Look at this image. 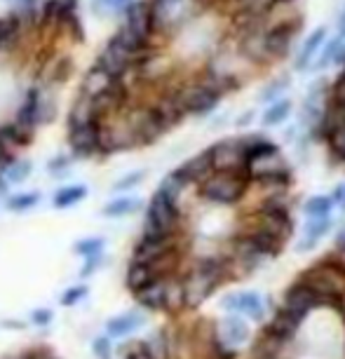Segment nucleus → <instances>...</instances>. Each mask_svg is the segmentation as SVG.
Segmentation results:
<instances>
[{"label":"nucleus","instance_id":"nucleus-18","mask_svg":"<svg viewBox=\"0 0 345 359\" xmlns=\"http://www.w3.org/2000/svg\"><path fill=\"white\" fill-rule=\"evenodd\" d=\"M134 298H137V303L144 310H153V313L167 310V277L155 280L153 284H148L146 289L137 291Z\"/></svg>","mask_w":345,"mask_h":359},{"label":"nucleus","instance_id":"nucleus-1","mask_svg":"<svg viewBox=\"0 0 345 359\" xmlns=\"http://www.w3.org/2000/svg\"><path fill=\"white\" fill-rule=\"evenodd\" d=\"M230 261L223 259H202L198 266L193 268V273L186 277L184 282V298L186 308H198L214 294L216 287H221L223 282L230 280Z\"/></svg>","mask_w":345,"mask_h":359},{"label":"nucleus","instance_id":"nucleus-8","mask_svg":"<svg viewBox=\"0 0 345 359\" xmlns=\"http://www.w3.org/2000/svg\"><path fill=\"white\" fill-rule=\"evenodd\" d=\"M207 151H209V158H212L214 172H226V174H242V176H247V172H245L247 158H245V151H242V146H240V139L216 141V144L209 146Z\"/></svg>","mask_w":345,"mask_h":359},{"label":"nucleus","instance_id":"nucleus-37","mask_svg":"<svg viewBox=\"0 0 345 359\" xmlns=\"http://www.w3.org/2000/svg\"><path fill=\"white\" fill-rule=\"evenodd\" d=\"M104 247H106V240L104 237H85V240H78L73 252L80 254V256H97V254H104Z\"/></svg>","mask_w":345,"mask_h":359},{"label":"nucleus","instance_id":"nucleus-14","mask_svg":"<svg viewBox=\"0 0 345 359\" xmlns=\"http://www.w3.org/2000/svg\"><path fill=\"white\" fill-rule=\"evenodd\" d=\"M303 320H306V317L296 315V313H292V310H287V308L280 306V308H277V313L273 315V320L266 324V329H263V331L287 343L289 338H294L296 334H299Z\"/></svg>","mask_w":345,"mask_h":359},{"label":"nucleus","instance_id":"nucleus-47","mask_svg":"<svg viewBox=\"0 0 345 359\" xmlns=\"http://www.w3.org/2000/svg\"><path fill=\"white\" fill-rule=\"evenodd\" d=\"M327 259H329L331 263H334V266L345 275V245H338V247H336V252L331 254V256H327Z\"/></svg>","mask_w":345,"mask_h":359},{"label":"nucleus","instance_id":"nucleus-25","mask_svg":"<svg viewBox=\"0 0 345 359\" xmlns=\"http://www.w3.org/2000/svg\"><path fill=\"white\" fill-rule=\"evenodd\" d=\"M144 322V317L139 313H125V315H118V317H111L106 322V334L108 338H125L130 336L132 331H137Z\"/></svg>","mask_w":345,"mask_h":359},{"label":"nucleus","instance_id":"nucleus-17","mask_svg":"<svg viewBox=\"0 0 345 359\" xmlns=\"http://www.w3.org/2000/svg\"><path fill=\"white\" fill-rule=\"evenodd\" d=\"M216 338H219L223 345H228V348H238L240 343L249 341V327L242 317L230 315L223 322H219V327H216Z\"/></svg>","mask_w":345,"mask_h":359},{"label":"nucleus","instance_id":"nucleus-42","mask_svg":"<svg viewBox=\"0 0 345 359\" xmlns=\"http://www.w3.org/2000/svg\"><path fill=\"white\" fill-rule=\"evenodd\" d=\"M90 294V289L85 287V284H78V287H71V289H66L64 291V296H62V306L66 308H73V306H78L83 298Z\"/></svg>","mask_w":345,"mask_h":359},{"label":"nucleus","instance_id":"nucleus-11","mask_svg":"<svg viewBox=\"0 0 345 359\" xmlns=\"http://www.w3.org/2000/svg\"><path fill=\"white\" fill-rule=\"evenodd\" d=\"M247 226L266 230L268 235L277 237L280 242H287L294 235V221L289 212H261V209H256L249 214Z\"/></svg>","mask_w":345,"mask_h":359},{"label":"nucleus","instance_id":"nucleus-57","mask_svg":"<svg viewBox=\"0 0 345 359\" xmlns=\"http://www.w3.org/2000/svg\"><path fill=\"white\" fill-rule=\"evenodd\" d=\"M205 3H207V0H205Z\"/></svg>","mask_w":345,"mask_h":359},{"label":"nucleus","instance_id":"nucleus-29","mask_svg":"<svg viewBox=\"0 0 345 359\" xmlns=\"http://www.w3.org/2000/svg\"><path fill=\"white\" fill-rule=\"evenodd\" d=\"M284 345L287 343L263 331V336L254 343V348H252V359H280V352H282Z\"/></svg>","mask_w":345,"mask_h":359},{"label":"nucleus","instance_id":"nucleus-45","mask_svg":"<svg viewBox=\"0 0 345 359\" xmlns=\"http://www.w3.org/2000/svg\"><path fill=\"white\" fill-rule=\"evenodd\" d=\"M47 169H50L52 176H64L71 169V158H69V155H57L54 160H50Z\"/></svg>","mask_w":345,"mask_h":359},{"label":"nucleus","instance_id":"nucleus-56","mask_svg":"<svg viewBox=\"0 0 345 359\" xmlns=\"http://www.w3.org/2000/svg\"><path fill=\"white\" fill-rule=\"evenodd\" d=\"M207 3H214V0H207Z\"/></svg>","mask_w":345,"mask_h":359},{"label":"nucleus","instance_id":"nucleus-4","mask_svg":"<svg viewBox=\"0 0 345 359\" xmlns=\"http://www.w3.org/2000/svg\"><path fill=\"white\" fill-rule=\"evenodd\" d=\"M155 22V33H169L191 22L205 0H148Z\"/></svg>","mask_w":345,"mask_h":359},{"label":"nucleus","instance_id":"nucleus-38","mask_svg":"<svg viewBox=\"0 0 345 359\" xmlns=\"http://www.w3.org/2000/svg\"><path fill=\"white\" fill-rule=\"evenodd\" d=\"M324 141H327V146H329V153L334 155L336 160L345 162V125L338 127L334 132H329Z\"/></svg>","mask_w":345,"mask_h":359},{"label":"nucleus","instance_id":"nucleus-6","mask_svg":"<svg viewBox=\"0 0 345 359\" xmlns=\"http://www.w3.org/2000/svg\"><path fill=\"white\" fill-rule=\"evenodd\" d=\"M97 69H101L106 73L108 78L113 80H123L130 76V73L137 69V59H134V54H130L125 50L123 45L118 43V40L108 38V43L104 45V50L99 52L97 57Z\"/></svg>","mask_w":345,"mask_h":359},{"label":"nucleus","instance_id":"nucleus-20","mask_svg":"<svg viewBox=\"0 0 345 359\" xmlns=\"http://www.w3.org/2000/svg\"><path fill=\"white\" fill-rule=\"evenodd\" d=\"M155 280H162V277L155 273L153 266H148V263H137V261L130 263V268H127V275H125V284H127V289H130L132 294H137V291L146 289L148 284H153Z\"/></svg>","mask_w":345,"mask_h":359},{"label":"nucleus","instance_id":"nucleus-19","mask_svg":"<svg viewBox=\"0 0 345 359\" xmlns=\"http://www.w3.org/2000/svg\"><path fill=\"white\" fill-rule=\"evenodd\" d=\"M240 235L247 237V240L256 247V252H259L261 256H266V259L282 254L284 242H280L273 235H268L266 230H259V228H254V226H245V228L240 230Z\"/></svg>","mask_w":345,"mask_h":359},{"label":"nucleus","instance_id":"nucleus-30","mask_svg":"<svg viewBox=\"0 0 345 359\" xmlns=\"http://www.w3.org/2000/svg\"><path fill=\"white\" fill-rule=\"evenodd\" d=\"M292 101L289 99H277L273 101V104H268L266 108V113H263V118H261V123L263 127H277V125H282L284 120L292 115Z\"/></svg>","mask_w":345,"mask_h":359},{"label":"nucleus","instance_id":"nucleus-40","mask_svg":"<svg viewBox=\"0 0 345 359\" xmlns=\"http://www.w3.org/2000/svg\"><path fill=\"white\" fill-rule=\"evenodd\" d=\"M289 87V76H280L275 78L273 83H270L266 90L261 92V101H266V104H273V101L282 99V92Z\"/></svg>","mask_w":345,"mask_h":359},{"label":"nucleus","instance_id":"nucleus-10","mask_svg":"<svg viewBox=\"0 0 345 359\" xmlns=\"http://www.w3.org/2000/svg\"><path fill=\"white\" fill-rule=\"evenodd\" d=\"M101 127H104L101 120L69 127V146L76 158H92L101 153Z\"/></svg>","mask_w":345,"mask_h":359},{"label":"nucleus","instance_id":"nucleus-22","mask_svg":"<svg viewBox=\"0 0 345 359\" xmlns=\"http://www.w3.org/2000/svg\"><path fill=\"white\" fill-rule=\"evenodd\" d=\"M78 0H43V22L64 24L66 19L78 15Z\"/></svg>","mask_w":345,"mask_h":359},{"label":"nucleus","instance_id":"nucleus-44","mask_svg":"<svg viewBox=\"0 0 345 359\" xmlns=\"http://www.w3.org/2000/svg\"><path fill=\"white\" fill-rule=\"evenodd\" d=\"M92 352H94V357H97V359H111V355H113L111 338H108V336L94 338V343H92Z\"/></svg>","mask_w":345,"mask_h":359},{"label":"nucleus","instance_id":"nucleus-55","mask_svg":"<svg viewBox=\"0 0 345 359\" xmlns=\"http://www.w3.org/2000/svg\"><path fill=\"white\" fill-rule=\"evenodd\" d=\"M343 322H345V310H343Z\"/></svg>","mask_w":345,"mask_h":359},{"label":"nucleus","instance_id":"nucleus-58","mask_svg":"<svg viewBox=\"0 0 345 359\" xmlns=\"http://www.w3.org/2000/svg\"><path fill=\"white\" fill-rule=\"evenodd\" d=\"M17 3H19V0H17Z\"/></svg>","mask_w":345,"mask_h":359},{"label":"nucleus","instance_id":"nucleus-34","mask_svg":"<svg viewBox=\"0 0 345 359\" xmlns=\"http://www.w3.org/2000/svg\"><path fill=\"white\" fill-rule=\"evenodd\" d=\"M331 209H334V205H331L329 195H315L303 205V212H306L308 219H324V216L331 214Z\"/></svg>","mask_w":345,"mask_h":359},{"label":"nucleus","instance_id":"nucleus-43","mask_svg":"<svg viewBox=\"0 0 345 359\" xmlns=\"http://www.w3.org/2000/svg\"><path fill=\"white\" fill-rule=\"evenodd\" d=\"M132 0H92L97 12H123Z\"/></svg>","mask_w":345,"mask_h":359},{"label":"nucleus","instance_id":"nucleus-36","mask_svg":"<svg viewBox=\"0 0 345 359\" xmlns=\"http://www.w3.org/2000/svg\"><path fill=\"white\" fill-rule=\"evenodd\" d=\"M144 348L151 359H169V343L165 334H155L144 341Z\"/></svg>","mask_w":345,"mask_h":359},{"label":"nucleus","instance_id":"nucleus-9","mask_svg":"<svg viewBox=\"0 0 345 359\" xmlns=\"http://www.w3.org/2000/svg\"><path fill=\"white\" fill-rule=\"evenodd\" d=\"M123 26L127 31H132L139 40H144L146 45H153L155 33V22L153 12L148 0H132L130 5L123 10Z\"/></svg>","mask_w":345,"mask_h":359},{"label":"nucleus","instance_id":"nucleus-31","mask_svg":"<svg viewBox=\"0 0 345 359\" xmlns=\"http://www.w3.org/2000/svg\"><path fill=\"white\" fill-rule=\"evenodd\" d=\"M0 174L5 176V181H8L10 186L12 184H24V181L33 174V162L26 160V158L24 160H12Z\"/></svg>","mask_w":345,"mask_h":359},{"label":"nucleus","instance_id":"nucleus-54","mask_svg":"<svg viewBox=\"0 0 345 359\" xmlns=\"http://www.w3.org/2000/svg\"><path fill=\"white\" fill-rule=\"evenodd\" d=\"M338 76H343V78H345V64L341 66V73H338Z\"/></svg>","mask_w":345,"mask_h":359},{"label":"nucleus","instance_id":"nucleus-39","mask_svg":"<svg viewBox=\"0 0 345 359\" xmlns=\"http://www.w3.org/2000/svg\"><path fill=\"white\" fill-rule=\"evenodd\" d=\"M144 179H146L144 169H137V172L125 174L123 179H118L113 184V193H127V191H132V188H137L139 184H144Z\"/></svg>","mask_w":345,"mask_h":359},{"label":"nucleus","instance_id":"nucleus-13","mask_svg":"<svg viewBox=\"0 0 345 359\" xmlns=\"http://www.w3.org/2000/svg\"><path fill=\"white\" fill-rule=\"evenodd\" d=\"M327 33H329L327 26H317V29H315L313 33H310V36H308L306 40H303L301 50L296 52V57H294V71H296V73H306V71H310V66H313L315 57L320 54L322 45L327 43Z\"/></svg>","mask_w":345,"mask_h":359},{"label":"nucleus","instance_id":"nucleus-2","mask_svg":"<svg viewBox=\"0 0 345 359\" xmlns=\"http://www.w3.org/2000/svg\"><path fill=\"white\" fill-rule=\"evenodd\" d=\"M181 221L179 205L174 200H169L165 193L155 191L153 198L148 200L146 207V221H144V233L146 237H177Z\"/></svg>","mask_w":345,"mask_h":359},{"label":"nucleus","instance_id":"nucleus-32","mask_svg":"<svg viewBox=\"0 0 345 359\" xmlns=\"http://www.w3.org/2000/svg\"><path fill=\"white\" fill-rule=\"evenodd\" d=\"M188 188V184L184 179H181V174L177 172V169H174V172H169L165 179L160 181V188L158 191L160 193H165L169 200H174L179 205V200H181V195H184V191Z\"/></svg>","mask_w":345,"mask_h":359},{"label":"nucleus","instance_id":"nucleus-16","mask_svg":"<svg viewBox=\"0 0 345 359\" xmlns=\"http://www.w3.org/2000/svg\"><path fill=\"white\" fill-rule=\"evenodd\" d=\"M177 172L181 174V179L186 181L188 186H200L207 176L214 174L212 167V158H209V151H202L198 155H193L191 160H186L184 165L177 167Z\"/></svg>","mask_w":345,"mask_h":359},{"label":"nucleus","instance_id":"nucleus-53","mask_svg":"<svg viewBox=\"0 0 345 359\" xmlns=\"http://www.w3.org/2000/svg\"><path fill=\"white\" fill-rule=\"evenodd\" d=\"M36 359H57V357H52V355H43V357H36Z\"/></svg>","mask_w":345,"mask_h":359},{"label":"nucleus","instance_id":"nucleus-35","mask_svg":"<svg viewBox=\"0 0 345 359\" xmlns=\"http://www.w3.org/2000/svg\"><path fill=\"white\" fill-rule=\"evenodd\" d=\"M40 195L38 191H31V193H19V195H12V198L8 200V209L10 212H17V214H22V212H29V209H33L40 202Z\"/></svg>","mask_w":345,"mask_h":359},{"label":"nucleus","instance_id":"nucleus-48","mask_svg":"<svg viewBox=\"0 0 345 359\" xmlns=\"http://www.w3.org/2000/svg\"><path fill=\"white\" fill-rule=\"evenodd\" d=\"M101 259H104V254H97V256H87L85 259V270H83V277H90L94 270L99 268Z\"/></svg>","mask_w":345,"mask_h":359},{"label":"nucleus","instance_id":"nucleus-5","mask_svg":"<svg viewBox=\"0 0 345 359\" xmlns=\"http://www.w3.org/2000/svg\"><path fill=\"white\" fill-rule=\"evenodd\" d=\"M177 97L181 101L184 113L195 115V118H205V115L214 113L216 106H219L223 99L202 76L198 80H193V83L177 87Z\"/></svg>","mask_w":345,"mask_h":359},{"label":"nucleus","instance_id":"nucleus-28","mask_svg":"<svg viewBox=\"0 0 345 359\" xmlns=\"http://www.w3.org/2000/svg\"><path fill=\"white\" fill-rule=\"evenodd\" d=\"M238 310L245 313L247 317H252L256 322L266 320V306H263V298L252 291H240L238 294Z\"/></svg>","mask_w":345,"mask_h":359},{"label":"nucleus","instance_id":"nucleus-15","mask_svg":"<svg viewBox=\"0 0 345 359\" xmlns=\"http://www.w3.org/2000/svg\"><path fill=\"white\" fill-rule=\"evenodd\" d=\"M40 104H43V90L31 87V90L26 92L22 106H19L15 123L19 127H24L26 132L33 134V132H36V127L40 125Z\"/></svg>","mask_w":345,"mask_h":359},{"label":"nucleus","instance_id":"nucleus-50","mask_svg":"<svg viewBox=\"0 0 345 359\" xmlns=\"http://www.w3.org/2000/svg\"><path fill=\"white\" fill-rule=\"evenodd\" d=\"M336 36L345 40V8H343L341 15H338V31H336Z\"/></svg>","mask_w":345,"mask_h":359},{"label":"nucleus","instance_id":"nucleus-23","mask_svg":"<svg viewBox=\"0 0 345 359\" xmlns=\"http://www.w3.org/2000/svg\"><path fill=\"white\" fill-rule=\"evenodd\" d=\"M238 139H240V146H242V151H245L247 160L280 151V146H277L275 141H270L266 134H245V137H238Z\"/></svg>","mask_w":345,"mask_h":359},{"label":"nucleus","instance_id":"nucleus-51","mask_svg":"<svg viewBox=\"0 0 345 359\" xmlns=\"http://www.w3.org/2000/svg\"><path fill=\"white\" fill-rule=\"evenodd\" d=\"M254 115H256L254 111H247V113L242 115V118L238 120V127H247V125H249V123H252V120H254Z\"/></svg>","mask_w":345,"mask_h":359},{"label":"nucleus","instance_id":"nucleus-52","mask_svg":"<svg viewBox=\"0 0 345 359\" xmlns=\"http://www.w3.org/2000/svg\"><path fill=\"white\" fill-rule=\"evenodd\" d=\"M341 207H343V212H345V186H343V202H341Z\"/></svg>","mask_w":345,"mask_h":359},{"label":"nucleus","instance_id":"nucleus-3","mask_svg":"<svg viewBox=\"0 0 345 359\" xmlns=\"http://www.w3.org/2000/svg\"><path fill=\"white\" fill-rule=\"evenodd\" d=\"M249 179L242 174H226V172H214L207 176L205 181L198 186L200 198L212 202V205H238L249 191Z\"/></svg>","mask_w":345,"mask_h":359},{"label":"nucleus","instance_id":"nucleus-33","mask_svg":"<svg viewBox=\"0 0 345 359\" xmlns=\"http://www.w3.org/2000/svg\"><path fill=\"white\" fill-rule=\"evenodd\" d=\"M341 43H343V38H338V36L327 40V43L322 45L320 54L315 57V62H313V66H310V71H322V69H327V66H334L336 52H338V47H341Z\"/></svg>","mask_w":345,"mask_h":359},{"label":"nucleus","instance_id":"nucleus-7","mask_svg":"<svg viewBox=\"0 0 345 359\" xmlns=\"http://www.w3.org/2000/svg\"><path fill=\"white\" fill-rule=\"evenodd\" d=\"M127 130L132 132L134 137V144L137 146H148V144H155L162 134L167 130L162 127V123L158 120V115L153 113L151 106H139L134 108V111L127 115L125 120Z\"/></svg>","mask_w":345,"mask_h":359},{"label":"nucleus","instance_id":"nucleus-21","mask_svg":"<svg viewBox=\"0 0 345 359\" xmlns=\"http://www.w3.org/2000/svg\"><path fill=\"white\" fill-rule=\"evenodd\" d=\"M115 83H118V80L108 78L101 69H97V66H92V69L85 73L83 85H80V97L94 99V97H99V94H104V92L108 90V87H113Z\"/></svg>","mask_w":345,"mask_h":359},{"label":"nucleus","instance_id":"nucleus-26","mask_svg":"<svg viewBox=\"0 0 345 359\" xmlns=\"http://www.w3.org/2000/svg\"><path fill=\"white\" fill-rule=\"evenodd\" d=\"M137 209H141L139 198H134V195H118V198L106 202L104 209H101V214H104L106 219H123V216L134 214Z\"/></svg>","mask_w":345,"mask_h":359},{"label":"nucleus","instance_id":"nucleus-41","mask_svg":"<svg viewBox=\"0 0 345 359\" xmlns=\"http://www.w3.org/2000/svg\"><path fill=\"white\" fill-rule=\"evenodd\" d=\"M19 33V22L15 19V15L0 17V47H5L10 40H15Z\"/></svg>","mask_w":345,"mask_h":359},{"label":"nucleus","instance_id":"nucleus-24","mask_svg":"<svg viewBox=\"0 0 345 359\" xmlns=\"http://www.w3.org/2000/svg\"><path fill=\"white\" fill-rule=\"evenodd\" d=\"M329 230H331V216H324V219H308L306 230H303V240L299 242V252L306 254L310 249H315L317 242H320Z\"/></svg>","mask_w":345,"mask_h":359},{"label":"nucleus","instance_id":"nucleus-49","mask_svg":"<svg viewBox=\"0 0 345 359\" xmlns=\"http://www.w3.org/2000/svg\"><path fill=\"white\" fill-rule=\"evenodd\" d=\"M240 294V291H238ZM238 294H228V296H223V301H221V306L230 310V313H238Z\"/></svg>","mask_w":345,"mask_h":359},{"label":"nucleus","instance_id":"nucleus-27","mask_svg":"<svg viewBox=\"0 0 345 359\" xmlns=\"http://www.w3.org/2000/svg\"><path fill=\"white\" fill-rule=\"evenodd\" d=\"M87 193H90V191H87L85 184L64 186V188H59V191L54 193L52 205H54V209H71V207L80 205V202L87 198Z\"/></svg>","mask_w":345,"mask_h":359},{"label":"nucleus","instance_id":"nucleus-12","mask_svg":"<svg viewBox=\"0 0 345 359\" xmlns=\"http://www.w3.org/2000/svg\"><path fill=\"white\" fill-rule=\"evenodd\" d=\"M282 308H287V310H292V313H296V315L306 317L310 310L320 308V301H317L313 289H308L303 282H294L292 287L284 291Z\"/></svg>","mask_w":345,"mask_h":359},{"label":"nucleus","instance_id":"nucleus-46","mask_svg":"<svg viewBox=\"0 0 345 359\" xmlns=\"http://www.w3.org/2000/svg\"><path fill=\"white\" fill-rule=\"evenodd\" d=\"M31 320H33V324H38V327H45V324H50V322L54 320V313H52V310H47V308H43V310H33Z\"/></svg>","mask_w":345,"mask_h":359}]
</instances>
